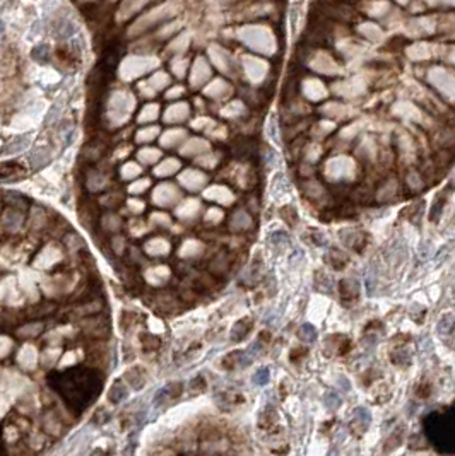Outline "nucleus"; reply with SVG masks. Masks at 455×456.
I'll return each mask as SVG.
<instances>
[{"label":"nucleus","instance_id":"f257e3e1","mask_svg":"<svg viewBox=\"0 0 455 456\" xmlns=\"http://www.w3.org/2000/svg\"><path fill=\"white\" fill-rule=\"evenodd\" d=\"M370 420H372V417H370V412L368 408L365 407H360L356 408V410L353 412V417H351V429H353V432H365L366 427L370 426Z\"/></svg>","mask_w":455,"mask_h":456},{"label":"nucleus","instance_id":"f03ea898","mask_svg":"<svg viewBox=\"0 0 455 456\" xmlns=\"http://www.w3.org/2000/svg\"><path fill=\"white\" fill-rule=\"evenodd\" d=\"M24 173V168L17 164V162H3V164H0V181L19 180Z\"/></svg>","mask_w":455,"mask_h":456},{"label":"nucleus","instance_id":"7ed1b4c3","mask_svg":"<svg viewBox=\"0 0 455 456\" xmlns=\"http://www.w3.org/2000/svg\"><path fill=\"white\" fill-rule=\"evenodd\" d=\"M29 135H21V137H14L10 142H7L5 145H3L2 149V154H5V156H12V154H19L22 152V150H26L29 147Z\"/></svg>","mask_w":455,"mask_h":456},{"label":"nucleus","instance_id":"20e7f679","mask_svg":"<svg viewBox=\"0 0 455 456\" xmlns=\"http://www.w3.org/2000/svg\"><path fill=\"white\" fill-rule=\"evenodd\" d=\"M358 292H360V285H358L356 280H353V279L342 280V284H341V294H342V297L348 296V303L358 301V297H360V294H358Z\"/></svg>","mask_w":455,"mask_h":456},{"label":"nucleus","instance_id":"39448f33","mask_svg":"<svg viewBox=\"0 0 455 456\" xmlns=\"http://www.w3.org/2000/svg\"><path fill=\"white\" fill-rule=\"evenodd\" d=\"M146 277H148V280L151 282V284H156V285H161L166 282V279L169 277V270L166 266L159 265L156 266V268H151L148 273H146Z\"/></svg>","mask_w":455,"mask_h":456},{"label":"nucleus","instance_id":"423d86ee","mask_svg":"<svg viewBox=\"0 0 455 456\" xmlns=\"http://www.w3.org/2000/svg\"><path fill=\"white\" fill-rule=\"evenodd\" d=\"M192 407H194L192 403H187L185 407H176V408H173V410L169 412L166 417H164V422H168V424H169V422H171V424H180L183 419H187V417H188L187 413L192 410Z\"/></svg>","mask_w":455,"mask_h":456},{"label":"nucleus","instance_id":"0eeeda50","mask_svg":"<svg viewBox=\"0 0 455 456\" xmlns=\"http://www.w3.org/2000/svg\"><path fill=\"white\" fill-rule=\"evenodd\" d=\"M21 214L15 210H7L5 214H3V219H2V226L5 227V229L9 231H15L19 226H21Z\"/></svg>","mask_w":455,"mask_h":456},{"label":"nucleus","instance_id":"6e6552de","mask_svg":"<svg viewBox=\"0 0 455 456\" xmlns=\"http://www.w3.org/2000/svg\"><path fill=\"white\" fill-rule=\"evenodd\" d=\"M298 337L304 343H313L317 340V330H315V326L311 323H304L300 326Z\"/></svg>","mask_w":455,"mask_h":456},{"label":"nucleus","instance_id":"1a4fd4ad","mask_svg":"<svg viewBox=\"0 0 455 456\" xmlns=\"http://www.w3.org/2000/svg\"><path fill=\"white\" fill-rule=\"evenodd\" d=\"M169 250V245L164 239H154V241H149L148 245H146V251L151 255H164L168 253Z\"/></svg>","mask_w":455,"mask_h":456},{"label":"nucleus","instance_id":"9d476101","mask_svg":"<svg viewBox=\"0 0 455 456\" xmlns=\"http://www.w3.org/2000/svg\"><path fill=\"white\" fill-rule=\"evenodd\" d=\"M341 403H342L341 396H339V393L334 391V390H329V391L323 395V405H325L330 412L337 410V408L341 407Z\"/></svg>","mask_w":455,"mask_h":456},{"label":"nucleus","instance_id":"9b49d317","mask_svg":"<svg viewBox=\"0 0 455 456\" xmlns=\"http://www.w3.org/2000/svg\"><path fill=\"white\" fill-rule=\"evenodd\" d=\"M50 46L48 45H38L36 48L31 52V57L38 62V64H46L50 60Z\"/></svg>","mask_w":455,"mask_h":456},{"label":"nucleus","instance_id":"f8f14e48","mask_svg":"<svg viewBox=\"0 0 455 456\" xmlns=\"http://www.w3.org/2000/svg\"><path fill=\"white\" fill-rule=\"evenodd\" d=\"M438 333L440 335H452L454 331V320H452V313H447L445 316H442L440 323H438Z\"/></svg>","mask_w":455,"mask_h":456},{"label":"nucleus","instance_id":"ddd939ff","mask_svg":"<svg viewBox=\"0 0 455 456\" xmlns=\"http://www.w3.org/2000/svg\"><path fill=\"white\" fill-rule=\"evenodd\" d=\"M50 161V156L45 149H36L33 154L29 156V162L34 166V168H40V166H45L46 162Z\"/></svg>","mask_w":455,"mask_h":456},{"label":"nucleus","instance_id":"4468645a","mask_svg":"<svg viewBox=\"0 0 455 456\" xmlns=\"http://www.w3.org/2000/svg\"><path fill=\"white\" fill-rule=\"evenodd\" d=\"M269 378H271V374H269V369L267 368H262L258 369L255 374L252 376V383L257 386H265L269 383Z\"/></svg>","mask_w":455,"mask_h":456},{"label":"nucleus","instance_id":"2eb2a0df","mask_svg":"<svg viewBox=\"0 0 455 456\" xmlns=\"http://www.w3.org/2000/svg\"><path fill=\"white\" fill-rule=\"evenodd\" d=\"M125 396H127V390L123 388L122 385H115L113 390L110 391V398H111V401H113V403H118V401H120L122 398H125Z\"/></svg>","mask_w":455,"mask_h":456},{"label":"nucleus","instance_id":"dca6fc26","mask_svg":"<svg viewBox=\"0 0 455 456\" xmlns=\"http://www.w3.org/2000/svg\"><path fill=\"white\" fill-rule=\"evenodd\" d=\"M2 36H3V22L0 21V41H2Z\"/></svg>","mask_w":455,"mask_h":456}]
</instances>
